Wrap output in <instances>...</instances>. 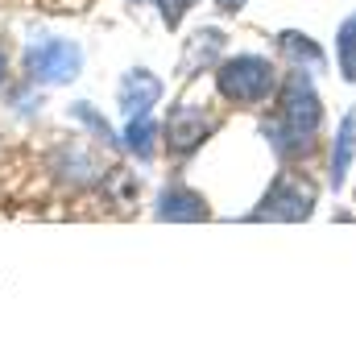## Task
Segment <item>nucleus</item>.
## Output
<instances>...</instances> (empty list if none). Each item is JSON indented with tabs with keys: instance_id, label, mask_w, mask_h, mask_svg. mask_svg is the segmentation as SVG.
<instances>
[{
	"instance_id": "obj_8",
	"label": "nucleus",
	"mask_w": 356,
	"mask_h": 348,
	"mask_svg": "<svg viewBox=\"0 0 356 348\" xmlns=\"http://www.w3.org/2000/svg\"><path fill=\"white\" fill-rule=\"evenodd\" d=\"M353 158H356V112H344L340 133H336V150H332V187H336V191L344 187Z\"/></svg>"
},
{
	"instance_id": "obj_13",
	"label": "nucleus",
	"mask_w": 356,
	"mask_h": 348,
	"mask_svg": "<svg viewBox=\"0 0 356 348\" xmlns=\"http://www.w3.org/2000/svg\"><path fill=\"white\" fill-rule=\"evenodd\" d=\"M75 116H79V120H88V125L99 133V137H104V141H112V129H108V125H104V120L91 112V104H75Z\"/></svg>"
},
{
	"instance_id": "obj_10",
	"label": "nucleus",
	"mask_w": 356,
	"mask_h": 348,
	"mask_svg": "<svg viewBox=\"0 0 356 348\" xmlns=\"http://www.w3.org/2000/svg\"><path fill=\"white\" fill-rule=\"evenodd\" d=\"M282 50H286V54H294V63H307L311 71H319V67H323V50H319L307 33H282Z\"/></svg>"
},
{
	"instance_id": "obj_2",
	"label": "nucleus",
	"mask_w": 356,
	"mask_h": 348,
	"mask_svg": "<svg viewBox=\"0 0 356 348\" xmlns=\"http://www.w3.org/2000/svg\"><path fill=\"white\" fill-rule=\"evenodd\" d=\"M220 95L232 100V104H266L269 95L277 91V71L269 58H257V54H241V58H228L220 63Z\"/></svg>"
},
{
	"instance_id": "obj_15",
	"label": "nucleus",
	"mask_w": 356,
	"mask_h": 348,
	"mask_svg": "<svg viewBox=\"0 0 356 348\" xmlns=\"http://www.w3.org/2000/svg\"><path fill=\"white\" fill-rule=\"evenodd\" d=\"M4 67H8V63H4V54H0V84H4Z\"/></svg>"
},
{
	"instance_id": "obj_5",
	"label": "nucleus",
	"mask_w": 356,
	"mask_h": 348,
	"mask_svg": "<svg viewBox=\"0 0 356 348\" xmlns=\"http://www.w3.org/2000/svg\"><path fill=\"white\" fill-rule=\"evenodd\" d=\"M207 133H211V120H207L203 108H195V104L170 108V116H166V145H170V154H178V158L195 154L207 141Z\"/></svg>"
},
{
	"instance_id": "obj_11",
	"label": "nucleus",
	"mask_w": 356,
	"mask_h": 348,
	"mask_svg": "<svg viewBox=\"0 0 356 348\" xmlns=\"http://www.w3.org/2000/svg\"><path fill=\"white\" fill-rule=\"evenodd\" d=\"M336 58H340L344 79H348V84H356V17L340 25V38H336Z\"/></svg>"
},
{
	"instance_id": "obj_14",
	"label": "nucleus",
	"mask_w": 356,
	"mask_h": 348,
	"mask_svg": "<svg viewBox=\"0 0 356 348\" xmlns=\"http://www.w3.org/2000/svg\"><path fill=\"white\" fill-rule=\"evenodd\" d=\"M216 8H224V13H236V8H245V0H216Z\"/></svg>"
},
{
	"instance_id": "obj_4",
	"label": "nucleus",
	"mask_w": 356,
	"mask_h": 348,
	"mask_svg": "<svg viewBox=\"0 0 356 348\" xmlns=\"http://www.w3.org/2000/svg\"><path fill=\"white\" fill-rule=\"evenodd\" d=\"M311 207H315V191L307 182H294V178L282 174L266 191V199H261V207L253 216L257 220H307Z\"/></svg>"
},
{
	"instance_id": "obj_6",
	"label": "nucleus",
	"mask_w": 356,
	"mask_h": 348,
	"mask_svg": "<svg viewBox=\"0 0 356 348\" xmlns=\"http://www.w3.org/2000/svg\"><path fill=\"white\" fill-rule=\"evenodd\" d=\"M158 100H162V79L154 71H129L120 79V108L129 116H145Z\"/></svg>"
},
{
	"instance_id": "obj_1",
	"label": "nucleus",
	"mask_w": 356,
	"mask_h": 348,
	"mask_svg": "<svg viewBox=\"0 0 356 348\" xmlns=\"http://www.w3.org/2000/svg\"><path fill=\"white\" fill-rule=\"evenodd\" d=\"M319 120H323V104H319L315 87L307 79V71H290L286 84H282V112H277L273 125H266L273 150H277L282 158L307 154V150H311V137H315V129H319Z\"/></svg>"
},
{
	"instance_id": "obj_7",
	"label": "nucleus",
	"mask_w": 356,
	"mask_h": 348,
	"mask_svg": "<svg viewBox=\"0 0 356 348\" xmlns=\"http://www.w3.org/2000/svg\"><path fill=\"white\" fill-rule=\"evenodd\" d=\"M158 216L162 220H207V199L199 195V191H191V187H166L162 191V199H158Z\"/></svg>"
},
{
	"instance_id": "obj_9",
	"label": "nucleus",
	"mask_w": 356,
	"mask_h": 348,
	"mask_svg": "<svg viewBox=\"0 0 356 348\" xmlns=\"http://www.w3.org/2000/svg\"><path fill=\"white\" fill-rule=\"evenodd\" d=\"M154 137H158V125L149 120V112H145V116H133V125H129L124 141H129V150H133L141 162H149V158H154Z\"/></svg>"
},
{
	"instance_id": "obj_12",
	"label": "nucleus",
	"mask_w": 356,
	"mask_h": 348,
	"mask_svg": "<svg viewBox=\"0 0 356 348\" xmlns=\"http://www.w3.org/2000/svg\"><path fill=\"white\" fill-rule=\"evenodd\" d=\"M154 4L162 8V21H166L170 29H178V25H182V17L195 8V0H154Z\"/></svg>"
},
{
	"instance_id": "obj_3",
	"label": "nucleus",
	"mask_w": 356,
	"mask_h": 348,
	"mask_svg": "<svg viewBox=\"0 0 356 348\" xmlns=\"http://www.w3.org/2000/svg\"><path fill=\"white\" fill-rule=\"evenodd\" d=\"M25 67H29V75L42 79V84H67V79L79 75L83 50H79L75 42H42V46H33V50L25 54Z\"/></svg>"
}]
</instances>
